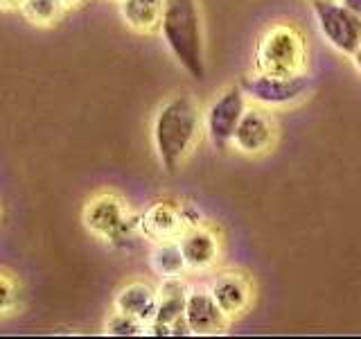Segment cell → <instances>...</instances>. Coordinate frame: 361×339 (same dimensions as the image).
Here are the masks:
<instances>
[{
	"mask_svg": "<svg viewBox=\"0 0 361 339\" xmlns=\"http://www.w3.org/2000/svg\"><path fill=\"white\" fill-rule=\"evenodd\" d=\"M203 136V111L188 93L169 95L152 118L154 154L165 174H176L195 154Z\"/></svg>",
	"mask_w": 361,
	"mask_h": 339,
	"instance_id": "6da1fadb",
	"label": "cell"
},
{
	"mask_svg": "<svg viewBox=\"0 0 361 339\" xmlns=\"http://www.w3.org/2000/svg\"><path fill=\"white\" fill-rule=\"evenodd\" d=\"M158 34L176 64L201 82L206 77V34L197 0H165Z\"/></svg>",
	"mask_w": 361,
	"mask_h": 339,
	"instance_id": "7a4b0ae2",
	"label": "cell"
},
{
	"mask_svg": "<svg viewBox=\"0 0 361 339\" xmlns=\"http://www.w3.org/2000/svg\"><path fill=\"white\" fill-rule=\"evenodd\" d=\"M310 43L305 32L291 20H274L259 32L253 48V73L298 75L307 71Z\"/></svg>",
	"mask_w": 361,
	"mask_h": 339,
	"instance_id": "3957f363",
	"label": "cell"
},
{
	"mask_svg": "<svg viewBox=\"0 0 361 339\" xmlns=\"http://www.w3.org/2000/svg\"><path fill=\"white\" fill-rule=\"evenodd\" d=\"M82 224L95 240L124 246L138 233V213L116 188H99L84 201Z\"/></svg>",
	"mask_w": 361,
	"mask_h": 339,
	"instance_id": "277c9868",
	"label": "cell"
},
{
	"mask_svg": "<svg viewBox=\"0 0 361 339\" xmlns=\"http://www.w3.org/2000/svg\"><path fill=\"white\" fill-rule=\"evenodd\" d=\"M240 86L246 93V100L253 105L267 107L271 111H285L302 105L312 95L314 79L307 71L287 77L251 73L240 79Z\"/></svg>",
	"mask_w": 361,
	"mask_h": 339,
	"instance_id": "5b68a950",
	"label": "cell"
},
{
	"mask_svg": "<svg viewBox=\"0 0 361 339\" xmlns=\"http://www.w3.org/2000/svg\"><path fill=\"white\" fill-rule=\"evenodd\" d=\"M310 7L321 39L336 54L350 59L361 43V16L338 0H310Z\"/></svg>",
	"mask_w": 361,
	"mask_h": 339,
	"instance_id": "8992f818",
	"label": "cell"
},
{
	"mask_svg": "<svg viewBox=\"0 0 361 339\" xmlns=\"http://www.w3.org/2000/svg\"><path fill=\"white\" fill-rule=\"evenodd\" d=\"M248 107L246 93L240 82L228 84L214 93V97L203 109V133L217 152L231 150L233 133L240 124L244 111Z\"/></svg>",
	"mask_w": 361,
	"mask_h": 339,
	"instance_id": "52a82bcc",
	"label": "cell"
},
{
	"mask_svg": "<svg viewBox=\"0 0 361 339\" xmlns=\"http://www.w3.org/2000/svg\"><path fill=\"white\" fill-rule=\"evenodd\" d=\"M280 141V124L276 113L248 102L244 116L233 133L231 150L246 158H262L276 150Z\"/></svg>",
	"mask_w": 361,
	"mask_h": 339,
	"instance_id": "ba28073f",
	"label": "cell"
},
{
	"mask_svg": "<svg viewBox=\"0 0 361 339\" xmlns=\"http://www.w3.org/2000/svg\"><path fill=\"white\" fill-rule=\"evenodd\" d=\"M178 246L183 254L188 274H210L219 267L224 258V233L212 222L199 220L178 235Z\"/></svg>",
	"mask_w": 361,
	"mask_h": 339,
	"instance_id": "9c48e42d",
	"label": "cell"
},
{
	"mask_svg": "<svg viewBox=\"0 0 361 339\" xmlns=\"http://www.w3.org/2000/svg\"><path fill=\"white\" fill-rule=\"evenodd\" d=\"M192 210L195 208L178 199L158 197L138 215V233L147 237L149 242L178 240V235L183 233L190 224L201 220V218H190Z\"/></svg>",
	"mask_w": 361,
	"mask_h": 339,
	"instance_id": "30bf717a",
	"label": "cell"
},
{
	"mask_svg": "<svg viewBox=\"0 0 361 339\" xmlns=\"http://www.w3.org/2000/svg\"><path fill=\"white\" fill-rule=\"evenodd\" d=\"M208 292L231 321L242 319L244 314L251 312L257 297L253 276L237 267L214 271L208 282Z\"/></svg>",
	"mask_w": 361,
	"mask_h": 339,
	"instance_id": "8fae6325",
	"label": "cell"
},
{
	"mask_svg": "<svg viewBox=\"0 0 361 339\" xmlns=\"http://www.w3.org/2000/svg\"><path fill=\"white\" fill-rule=\"evenodd\" d=\"M156 290H158V303H156L154 319L147 323V335L172 337V326L183 316L185 310L190 282L185 276L161 278Z\"/></svg>",
	"mask_w": 361,
	"mask_h": 339,
	"instance_id": "7c38bea8",
	"label": "cell"
},
{
	"mask_svg": "<svg viewBox=\"0 0 361 339\" xmlns=\"http://www.w3.org/2000/svg\"><path fill=\"white\" fill-rule=\"evenodd\" d=\"M183 316L188 321L190 335H195V337L224 335L233 323L228 316L221 312L219 305L214 303L208 287H190Z\"/></svg>",
	"mask_w": 361,
	"mask_h": 339,
	"instance_id": "4fadbf2b",
	"label": "cell"
},
{
	"mask_svg": "<svg viewBox=\"0 0 361 339\" xmlns=\"http://www.w3.org/2000/svg\"><path fill=\"white\" fill-rule=\"evenodd\" d=\"M158 303V290L147 278H129L113 294L111 310L131 314L135 319L149 323L154 319Z\"/></svg>",
	"mask_w": 361,
	"mask_h": 339,
	"instance_id": "5bb4252c",
	"label": "cell"
},
{
	"mask_svg": "<svg viewBox=\"0 0 361 339\" xmlns=\"http://www.w3.org/2000/svg\"><path fill=\"white\" fill-rule=\"evenodd\" d=\"M118 14L124 28L138 37H154L161 30L165 0H118Z\"/></svg>",
	"mask_w": 361,
	"mask_h": 339,
	"instance_id": "9a60e30c",
	"label": "cell"
},
{
	"mask_svg": "<svg viewBox=\"0 0 361 339\" xmlns=\"http://www.w3.org/2000/svg\"><path fill=\"white\" fill-rule=\"evenodd\" d=\"M149 267L158 278H174L188 276V267L183 254H180L178 240H161L152 242L149 251Z\"/></svg>",
	"mask_w": 361,
	"mask_h": 339,
	"instance_id": "2e32d148",
	"label": "cell"
},
{
	"mask_svg": "<svg viewBox=\"0 0 361 339\" xmlns=\"http://www.w3.org/2000/svg\"><path fill=\"white\" fill-rule=\"evenodd\" d=\"M18 11L30 25L50 30L54 25H59V20L66 14V7L61 5V0H23Z\"/></svg>",
	"mask_w": 361,
	"mask_h": 339,
	"instance_id": "e0dca14e",
	"label": "cell"
},
{
	"mask_svg": "<svg viewBox=\"0 0 361 339\" xmlns=\"http://www.w3.org/2000/svg\"><path fill=\"white\" fill-rule=\"evenodd\" d=\"M23 305V285L11 269L0 267V321L16 316Z\"/></svg>",
	"mask_w": 361,
	"mask_h": 339,
	"instance_id": "ac0fdd59",
	"label": "cell"
},
{
	"mask_svg": "<svg viewBox=\"0 0 361 339\" xmlns=\"http://www.w3.org/2000/svg\"><path fill=\"white\" fill-rule=\"evenodd\" d=\"M102 333L106 337H140L147 335V323L131 314L111 310V314L104 319V326H102Z\"/></svg>",
	"mask_w": 361,
	"mask_h": 339,
	"instance_id": "d6986e66",
	"label": "cell"
},
{
	"mask_svg": "<svg viewBox=\"0 0 361 339\" xmlns=\"http://www.w3.org/2000/svg\"><path fill=\"white\" fill-rule=\"evenodd\" d=\"M23 0H0V11H18Z\"/></svg>",
	"mask_w": 361,
	"mask_h": 339,
	"instance_id": "ffe728a7",
	"label": "cell"
},
{
	"mask_svg": "<svg viewBox=\"0 0 361 339\" xmlns=\"http://www.w3.org/2000/svg\"><path fill=\"white\" fill-rule=\"evenodd\" d=\"M343 7H348L350 11H355L357 16H361V0H338Z\"/></svg>",
	"mask_w": 361,
	"mask_h": 339,
	"instance_id": "44dd1931",
	"label": "cell"
},
{
	"mask_svg": "<svg viewBox=\"0 0 361 339\" xmlns=\"http://www.w3.org/2000/svg\"><path fill=\"white\" fill-rule=\"evenodd\" d=\"M350 64H353L355 66V71L361 75V43H359V48H357V52L353 54V56H350Z\"/></svg>",
	"mask_w": 361,
	"mask_h": 339,
	"instance_id": "7402d4cb",
	"label": "cell"
},
{
	"mask_svg": "<svg viewBox=\"0 0 361 339\" xmlns=\"http://www.w3.org/2000/svg\"><path fill=\"white\" fill-rule=\"evenodd\" d=\"M84 3H86V0H61V5L66 7V11H71V9L82 7Z\"/></svg>",
	"mask_w": 361,
	"mask_h": 339,
	"instance_id": "603a6c76",
	"label": "cell"
},
{
	"mask_svg": "<svg viewBox=\"0 0 361 339\" xmlns=\"http://www.w3.org/2000/svg\"><path fill=\"white\" fill-rule=\"evenodd\" d=\"M111 3H118V0H111Z\"/></svg>",
	"mask_w": 361,
	"mask_h": 339,
	"instance_id": "cb8c5ba5",
	"label": "cell"
}]
</instances>
